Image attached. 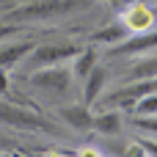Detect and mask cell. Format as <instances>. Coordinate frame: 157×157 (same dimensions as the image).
<instances>
[{
    "instance_id": "1",
    "label": "cell",
    "mask_w": 157,
    "mask_h": 157,
    "mask_svg": "<svg viewBox=\"0 0 157 157\" xmlns=\"http://www.w3.org/2000/svg\"><path fill=\"white\" fill-rule=\"evenodd\" d=\"M77 6H80V0H39L33 6H25V8L11 11L8 19H17V22H44V19H52V17L69 14Z\"/></svg>"
},
{
    "instance_id": "2",
    "label": "cell",
    "mask_w": 157,
    "mask_h": 157,
    "mask_svg": "<svg viewBox=\"0 0 157 157\" xmlns=\"http://www.w3.org/2000/svg\"><path fill=\"white\" fill-rule=\"evenodd\" d=\"M83 47L72 44V41H55V44H36L33 52L25 58L30 69H41V66H58V63H66L72 61Z\"/></svg>"
},
{
    "instance_id": "3",
    "label": "cell",
    "mask_w": 157,
    "mask_h": 157,
    "mask_svg": "<svg viewBox=\"0 0 157 157\" xmlns=\"http://www.w3.org/2000/svg\"><path fill=\"white\" fill-rule=\"evenodd\" d=\"M152 91H157V77H152V80H135L130 86H121V88L110 91L108 97H99V102H102V108H119V110L121 108H135L138 99H144Z\"/></svg>"
},
{
    "instance_id": "4",
    "label": "cell",
    "mask_w": 157,
    "mask_h": 157,
    "mask_svg": "<svg viewBox=\"0 0 157 157\" xmlns=\"http://www.w3.org/2000/svg\"><path fill=\"white\" fill-rule=\"evenodd\" d=\"M72 80H75V72L66 69L63 63L41 66V69H33V75H30V83L39 91H47V94H66L72 88Z\"/></svg>"
},
{
    "instance_id": "5",
    "label": "cell",
    "mask_w": 157,
    "mask_h": 157,
    "mask_svg": "<svg viewBox=\"0 0 157 157\" xmlns=\"http://www.w3.org/2000/svg\"><path fill=\"white\" fill-rule=\"evenodd\" d=\"M0 121L17 130H47V121L39 119L33 110L17 108V105H0Z\"/></svg>"
},
{
    "instance_id": "6",
    "label": "cell",
    "mask_w": 157,
    "mask_h": 157,
    "mask_svg": "<svg viewBox=\"0 0 157 157\" xmlns=\"http://www.w3.org/2000/svg\"><path fill=\"white\" fill-rule=\"evenodd\" d=\"M121 22H124L132 33H146V30H152V25H155V11H152L144 0H135V3H130L127 8H121Z\"/></svg>"
},
{
    "instance_id": "7",
    "label": "cell",
    "mask_w": 157,
    "mask_h": 157,
    "mask_svg": "<svg viewBox=\"0 0 157 157\" xmlns=\"http://www.w3.org/2000/svg\"><path fill=\"white\" fill-rule=\"evenodd\" d=\"M157 47V33H130L124 41H119V44H113V50H110V55H135V52H146V50H155Z\"/></svg>"
},
{
    "instance_id": "8",
    "label": "cell",
    "mask_w": 157,
    "mask_h": 157,
    "mask_svg": "<svg viewBox=\"0 0 157 157\" xmlns=\"http://www.w3.org/2000/svg\"><path fill=\"white\" fill-rule=\"evenodd\" d=\"M58 116L72 127V130H91L94 127V113L88 110V105H66L58 110Z\"/></svg>"
},
{
    "instance_id": "9",
    "label": "cell",
    "mask_w": 157,
    "mask_h": 157,
    "mask_svg": "<svg viewBox=\"0 0 157 157\" xmlns=\"http://www.w3.org/2000/svg\"><path fill=\"white\" fill-rule=\"evenodd\" d=\"M33 41H11V44H0V69H11L17 63H22L30 52H33Z\"/></svg>"
},
{
    "instance_id": "10",
    "label": "cell",
    "mask_w": 157,
    "mask_h": 157,
    "mask_svg": "<svg viewBox=\"0 0 157 157\" xmlns=\"http://www.w3.org/2000/svg\"><path fill=\"white\" fill-rule=\"evenodd\" d=\"M105 80H108V72L102 66H94L86 77V91H83V102L91 105V102H99L102 91H105Z\"/></svg>"
},
{
    "instance_id": "11",
    "label": "cell",
    "mask_w": 157,
    "mask_h": 157,
    "mask_svg": "<svg viewBox=\"0 0 157 157\" xmlns=\"http://www.w3.org/2000/svg\"><path fill=\"white\" fill-rule=\"evenodd\" d=\"M91 130H97L99 135H116V132H121V113H119V108L116 110L105 108L99 116H94V127Z\"/></svg>"
},
{
    "instance_id": "12",
    "label": "cell",
    "mask_w": 157,
    "mask_h": 157,
    "mask_svg": "<svg viewBox=\"0 0 157 157\" xmlns=\"http://www.w3.org/2000/svg\"><path fill=\"white\" fill-rule=\"evenodd\" d=\"M130 33H132V30H130L124 22H119V25L113 22V25H108V28L91 33V41H97V44H119V41H124Z\"/></svg>"
},
{
    "instance_id": "13",
    "label": "cell",
    "mask_w": 157,
    "mask_h": 157,
    "mask_svg": "<svg viewBox=\"0 0 157 157\" xmlns=\"http://www.w3.org/2000/svg\"><path fill=\"white\" fill-rule=\"evenodd\" d=\"M97 66V52L91 50V47H86V50H80L75 58H72V72H75V77H88V72Z\"/></svg>"
},
{
    "instance_id": "14",
    "label": "cell",
    "mask_w": 157,
    "mask_h": 157,
    "mask_svg": "<svg viewBox=\"0 0 157 157\" xmlns=\"http://www.w3.org/2000/svg\"><path fill=\"white\" fill-rule=\"evenodd\" d=\"M130 77H132V80H152V77H157V58L138 61V63L130 69Z\"/></svg>"
},
{
    "instance_id": "15",
    "label": "cell",
    "mask_w": 157,
    "mask_h": 157,
    "mask_svg": "<svg viewBox=\"0 0 157 157\" xmlns=\"http://www.w3.org/2000/svg\"><path fill=\"white\" fill-rule=\"evenodd\" d=\"M135 110H138V116H157V91L146 94L144 99H138Z\"/></svg>"
},
{
    "instance_id": "16",
    "label": "cell",
    "mask_w": 157,
    "mask_h": 157,
    "mask_svg": "<svg viewBox=\"0 0 157 157\" xmlns=\"http://www.w3.org/2000/svg\"><path fill=\"white\" fill-rule=\"evenodd\" d=\"M11 36H17V25H0V41H6Z\"/></svg>"
},
{
    "instance_id": "17",
    "label": "cell",
    "mask_w": 157,
    "mask_h": 157,
    "mask_svg": "<svg viewBox=\"0 0 157 157\" xmlns=\"http://www.w3.org/2000/svg\"><path fill=\"white\" fill-rule=\"evenodd\" d=\"M141 127H146V130H155L157 132V119H149V116H141V121H138Z\"/></svg>"
},
{
    "instance_id": "18",
    "label": "cell",
    "mask_w": 157,
    "mask_h": 157,
    "mask_svg": "<svg viewBox=\"0 0 157 157\" xmlns=\"http://www.w3.org/2000/svg\"><path fill=\"white\" fill-rule=\"evenodd\" d=\"M108 3H110L113 8H119V11H121V8H127L130 3H135V0H108Z\"/></svg>"
},
{
    "instance_id": "19",
    "label": "cell",
    "mask_w": 157,
    "mask_h": 157,
    "mask_svg": "<svg viewBox=\"0 0 157 157\" xmlns=\"http://www.w3.org/2000/svg\"><path fill=\"white\" fill-rule=\"evenodd\" d=\"M8 88V80H6V69H0V94Z\"/></svg>"
}]
</instances>
